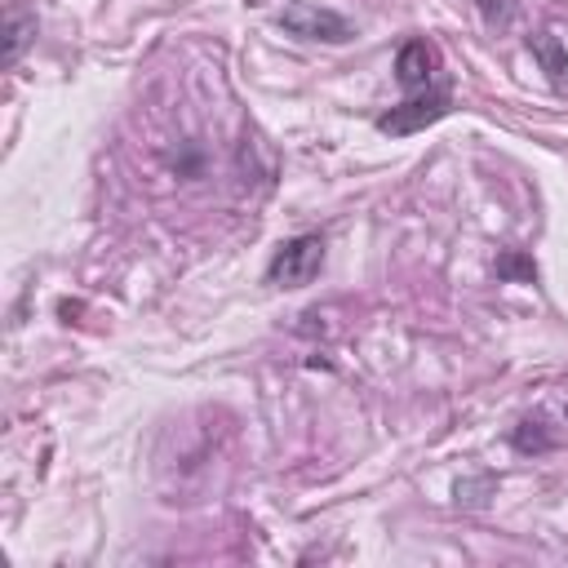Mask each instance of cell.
<instances>
[{
  "label": "cell",
  "mask_w": 568,
  "mask_h": 568,
  "mask_svg": "<svg viewBox=\"0 0 568 568\" xmlns=\"http://www.w3.org/2000/svg\"><path fill=\"white\" fill-rule=\"evenodd\" d=\"M497 275H519V280H537V266H532V262H528L524 253H515V248H510V253H501V257H497Z\"/></svg>",
  "instance_id": "8"
},
{
  "label": "cell",
  "mask_w": 568,
  "mask_h": 568,
  "mask_svg": "<svg viewBox=\"0 0 568 568\" xmlns=\"http://www.w3.org/2000/svg\"><path fill=\"white\" fill-rule=\"evenodd\" d=\"M36 31H40V22H36L31 9H18V4L4 9V67H18L22 62V53L31 49Z\"/></svg>",
  "instance_id": "5"
},
{
  "label": "cell",
  "mask_w": 568,
  "mask_h": 568,
  "mask_svg": "<svg viewBox=\"0 0 568 568\" xmlns=\"http://www.w3.org/2000/svg\"><path fill=\"white\" fill-rule=\"evenodd\" d=\"M395 80L404 84V93H417V89H430L444 80V62H439V49L430 40H404L399 53H395Z\"/></svg>",
  "instance_id": "4"
},
{
  "label": "cell",
  "mask_w": 568,
  "mask_h": 568,
  "mask_svg": "<svg viewBox=\"0 0 568 568\" xmlns=\"http://www.w3.org/2000/svg\"><path fill=\"white\" fill-rule=\"evenodd\" d=\"M510 444H515L519 453H550V448H555V435L546 430V417H524V422L515 426Z\"/></svg>",
  "instance_id": "7"
},
{
  "label": "cell",
  "mask_w": 568,
  "mask_h": 568,
  "mask_svg": "<svg viewBox=\"0 0 568 568\" xmlns=\"http://www.w3.org/2000/svg\"><path fill=\"white\" fill-rule=\"evenodd\" d=\"M320 266H324V235L320 231H302V235H293V240H284L275 248V257L266 266V284L302 288V284H311L320 275Z\"/></svg>",
  "instance_id": "2"
},
{
  "label": "cell",
  "mask_w": 568,
  "mask_h": 568,
  "mask_svg": "<svg viewBox=\"0 0 568 568\" xmlns=\"http://www.w3.org/2000/svg\"><path fill=\"white\" fill-rule=\"evenodd\" d=\"M532 58L550 71V80H555V84H564V80H568V53H564V44H559V36H555V31L532 36Z\"/></svg>",
  "instance_id": "6"
},
{
  "label": "cell",
  "mask_w": 568,
  "mask_h": 568,
  "mask_svg": "<svg viewBox=\"0 0 568 568\" xmlns=\"http://www.w3.org/2000/svg\"><path fill=\"white\" fill-rule=\"evenodd\" d=\"M448 111H453V84H448V80H439V84H430V89L408 93V98H404L399 106H390L386 115H377V133L404 138V133H417V129H426V124L444 120Z\"/></svg>",
  "instance_id": "1"
},
{
  "label": "cell",
  "mask_w": 568,
  "mask_h": 568,
  "mask_svg": "<svg viewBox=\"0 0 568 568\" xmlns=\"http://www.w3.org/2000/svg\"><path fill=\"white\" fill-rule=\"evenodd\" d=\"M280 27L297 40H324V44H346L355 36L351 22L337 9H324V4H311V0H288L280 9Z\"/></svg>",
  "instance_id": "3"
},
{
  "label": "cell",
  "mask_w": 568,
  "mask_h": 568,
  "mask_svg": "<svg viewBox=\"0 0 568 568\" xmlns=\"http://www.w3.org/2000/svg\"><path fill=\"white\" fill-rule=\"evenodd\" d=\"M475 4H479V13H484L488 27H506V22H515V0H475Z\"/></svg>",
  "instance_id": "9"
}]
</instances>
